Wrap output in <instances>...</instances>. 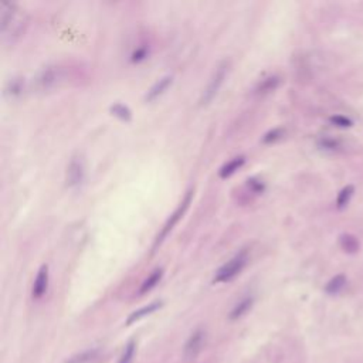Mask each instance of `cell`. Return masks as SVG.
<instances>
[{
    "label": "cell",
    "instance_id": "6da1fadb",
    "mask_svg": "<svg viewBox=\"0 0 363 363\" xmlns=\"http://www.w3.org/2000/svg\"><path fill=\"white\" fill-rule=\"evenodd\" d=\"M24 13L18 9L16 3L3 1L1 3V18H0V30L3 41L13 43L23 34L26 27Z\"/></svg>",
    "mask_w": 363,
    "mask_h": 363
},
{
    "label": "cell",
    "instance_id": "7a4b0ae2",
    "mask_svg": "<svg viewBox=\"0 0 363 363\" xmlns=\"http://www.w3.org/2000/svg\"><path fill=\"white\" fill-rule=\"evenodd\" d=\"M248 262V252L247 250H241L237 252L233 258H230L225 264H223L217 271L213 278L214 284H224L233 281L237 275L241 274V271L245 268Z\"/></svg>",
    "mask_w": 363,
    "mask_h": 363
},
{
    "label": "cell",
    "instance_id": "3957f363",
    "mask_svg": "<svg viewBox=\"0 0 363 363\" xmlns=\"http://www.w3.org/2000/svg\"><path fill=\"white\" fill-rule=\"evenodd\" d=\"M191 200H193V190L189 189V190L186 191V194L183 196L180 204H179V206L176 207V210L170 214V217L166 220V223L163 224L162 230H160L159 234L156 235L155 242H153V247H152V251H156L157 247L164 241V238L172 233V230L176 227V224L180 221V218H182V217L184 216V213L187 211V208H189Z\"/></svg>",
    "mask_w": 363,
    "mask_h": 363
},
{
    "label": "cell",
    "instance_id": "277c9868",
    "mask_svg": "<svg viewBox=\"0 0 363 363\" xmlns=\"http://www.w3.org/2000/svg\"><path fill=\"white\" fill-rule=\"evenodd\" d=\"M227 74H228V61L224 60V61H221V62L216 67V69H214V72H213V75H211V78H210L207 86H206L204 91L201 92L200 105H208V104L217 96V94H218V91H220V88H221V85L224 84V79H225Z\"/></svg>",
    "mask_w": 363,
    "mask_h": 363
},
{
    "label": "cell",
    "instance_id": "5b68a950",
    "mask_svg": "<svg viewBox=\"0 0 363 363\" xmlns=\"http://www.w3.org/2000/svg\"><path fill=\"white\" fill-rule=\"evenodd\" d=\"M61 79V69L55 65H45L33 78L35 92H48L57 86Z\"/></svg>",
    "mask_w": 363,
    "mask_h": 363
},
{
    "label": "cell",
    "instance_id": "8992f818",
    "mask_svg": "<svg viewBox=\"0 0 363 363\" xmlns=\"http://www.w3.org/2000/svg\"><path fill=\"white\" fill-rule=\"evenodd\" d=\"M67 186L69 189H78L85 180V163L81 156H72L67 166Z\"/></svg>",
    "mask_w": 363,
    "mask_h": 363
},
{
    "label": "cell",
    "instance_id": "52a82bcc",
    "mask_svg": "<svg viewBox=\"0 0 363 363\" xmlns=\"http://www.w3.org/2000/svg\"><path fill=\"white\" fill-rule=\"evenodd\" d=\"M206 345V330L203 328H197L186 340L183 347V356L186 360H193L199 356Z\"/></svg>",
    "mask_w": 363,
    "mask_h": 363
},
{
    "label": "cell",
    "instance_id": "ba28073f",
    "mask_svg": "<svg viewBox=\"0 0 363 363\" xmlns=\"http://www.w3.org/2000/svg\"><path fill=\"white\" fill-rule=\"evenodd\" d=\"M48 289V265L43 264L35 275V279L33 282V289H31V295L34 299H40L45 295Z\"/></svg>",
    "mask_w": 363,
    "mask_h": 363
},
{
    "label": "cell",
    "instance_id": "9c48e42d",
    "mask_svg": "<svg viewBox=\"0 0 363 363\" xmlns=\"http://www.w3.org/2000/svg\"><path fill=\"white\" fill-rule=\"evenodd\" d=\"M173 82V77L172 75H164L162 78H159L146 92L145 95V102H153L155 99H157L160 95L164 94V91L172 85Z\"/></svg>",
    "mask_w": 363,
    "mask_h": 363
},
{
    "label": "cell",
    "instance_id": "30bf717a",
    "mask_svg": "<svg viewBox=\"0 0 363 363\" xmlns=\"http://www.w3.org/2000/svg\"><path fill=\"white\" fill-rule=\"evenodd\" d=\"M4 96L10 101H16L23 96L24 94V78L21 77H13L7 81L4 85Z\"/></svg>",
    "mask_w": 363,
    "mask_h": 363
},
{
    "label": "cell",
    "instance_id": "8fae6325",
    "mask_svg": "<svg viewBox=\"0 0 363 363\" xmlns=\"http://www.w3.org/2000/svg\"><path fill=\"white\" fill-rule=\"evenodd\" d=\"M162 305H163L162 301H155V302H150V303H147V305H145V306H142V308L133 311V312L128 316L126 325H132V323H135L136 320H139V319H142V318H145V316H147V315L156 312L157 309L162 308Z\"/></svg>",
    "mask_w": 363,
    "mask_h": 363
},
{
    "label": "cell",
    "instance_id": "7c38bea8",
    "mask_svg": "<svg viewBox=\"0 0 363 363\" xmlns=\"http://www.w3.org/2000/svg\"><path fill=\"white\" fill-rule=\"evenodd\" d=\"M254 305V298L252 296H244L242 299H240L234 308L231 309V312L228 313V319L230 320H237L240 318H242Z\"/></svg>",
    "mask_w": 363,
    "mask_h": 363
},
{
    "label": "cell",
    "instance_id": "4fadbf2b",
    "mask_svg": "<svg viewBox=\"0 0 363 363\" xmlns=\"http://www.w3.org/2000/svg\"><path fill=\"white\" fill-rule=\"evenodd\" d=\"M244 163H245V156H235L220 167L218 176L221 179H227V177L233 176L237 170H240L244 166Z\"/></svg>",
    "mask_w": 363,
    "mask_h": 363
},
{
    "label": "cell",
    "instance_id": "5bb4252c",
    "mask_svg": "<svg viewBox=\"0 0 363 363\" xmlns=\"http://www.w3.org/2000/svg\"><path fill=\"white\" fill-rule=\"evenodd\" d=\"M162 277H163V269L162 268H156V269H153L150 274H149V277L140 284V288H139V295H145V294H147V292H150L159 282H160V279H162Z\"/></svg>",
    "mask_w": 363,
    "mask_h": 363
},
{
    "label": "cell",
    "instance_id": "9a60e30c",
    "mask_svg": "<svg viewBox=\"0 0 363 363\" xmlns=\"http://www.w3.org/2000/svg\"><path fill=\"white\" fill-rule=\"evenodd\" d=\"M279 82H281V79H279V77H277V75L267 77V78L261 79V81L257 84V86H255V94H257V95H267V94L275 91V89L278 88Z\"/></svg>",
    "mask_w": 363,
    "mask_h": 363
},
{
    "label": "cell",
    "instance_id": "2e32d148",
    "mask_svg": "<svg viewBox=\"0 0 363 363\" xmlns=\"http://www.w3.org/2000/svg\"><path fill=\"white\" fill-rule=\"evenodd\" d=\"M99 350L92 347V349H86L81 353H77L74 356H71L65 363H89L91 360H94L98 356Z\"/></svg>",
    "mask_w": 363,
    "mask_h": 363
},
{
    "label": "cell",
    "instance_id": "e0dca14e",
    "mask_svg": "<svg viewBox=\"0 0 363 363\" xmlns=\"http://www.w3.org/2000/svg\"><path fill=\"white\" fill-rule=\"evenodd\" d=\"M109 111H111V113H112L113 116L119 118V119L123 121V122H129V121L132 119V112H130V109H129L126 105L121 104V102H116V104L111 105Z\"/></svg>",
    "mask_w": 363,
    "mask_h": 363
},
{
    "label": "cell",
    "instance_id": "ac0fdd59",
    "mask_svg": "<svg viewBox=\"0 0 363 363\" xmlns=\"http://www.w3.org/2000/svg\"><path fill=\"white\" fill-rule=\"evenodd\" d=\"M345 284H346V278H345L343 275H336V277H333V278L326 284L325 291H326L328 294H330V295H336V294H339V292L343 289Z\"/></svg>",
    "mask_w": 363,
    "mask_h": 363
},
{
    "label": "cell",
    "instance_id": "d6986e66",
    "mask_svg": "<svg viewBox=\"0 0 363 363\" xmlns=\"http://www.w3.org/2000/svg\"><path fill=\"white\" fill-rule=\"evenodd\" d=\"M340 245H342V248H343L346 252H354V251H357V248H359L357 240H356L354 237L349 235V234L342 235V238H340Z\"/></svg>",
    "mask_w": 363,
    "mask_h": 363
},
{
    "label": "cell",
    "instance_id": "ffe728a7",
    "mask_svg": "<svg viewBox=\"0 0 363 363\" xmlns=\"http://www.w3.org/2000/svg\"><path fill=\"white\" fill-rule=\"evenodd\" d=\"M135 352H136V343H135V340H129L128 345L125 346V350L118 363H132Z\"/></svg>",
    "mask_w": 363,
    "mask_h": 363
},
{
    "label": "cell",
    "instance_id": "44dd1931",
    "mask_svg": "<svg viewBox=\"0 0 363 363\" xmlns=\"http://www.w3.org/2000/svg\"><path fill=\"white\" fill-rule=\"evenodd\" d=\"M285 130L282 128H274L271 130H268L264 136H262V142L264 143H274L277 140H279L284 136Z\"/></svg>",
    "mask_w": 363,
    "mask_h": 363
},
{
    "label": "cell",
    "instance_id": "7402d4cb",
    "mask_svg": "<svg viewBox=\"0 0 363 363\" xmlns=\"http://www.w3.org/2000/svg\"><path fill=\"white\" fill-rule=\"evenodd\" d=\"M352 196H353V187H352V186L345 187V189L339 193V196H337V200H336L337 208H343V207L349 203V200H350Z\"/></svg>",
    "mask_w": 363,
    "mask_h": 363
},
{
    "label": "cell",
    "instance_id": "603a6c76",
    "mask_svg": "<svg viewBox=\"0 0 363 363\" xmlns=\"http://www.w3.org/2000/svg\"><path fill=\"white\" fill-rule=\"evenodd\" d=\"M247 186H248L250 191L254 193V194H261V193H264V190H265L264 182H261V180H258V179H255V177H250V179L247 180Z\"/></svg>",
    "mask_w": 363,
    "mask_h": 363
},
{
    "label": "cell",
    "instance_id": "cb8c5ba5",
    "mask_svg": "<svg viewBox=\"0 0 363 363\" xmlns=\"http://www.w3.org/2000/svg\"><path fill=\"white\" fill-rule=\"evenodd\" d=\"M147 55H149V50H147V47L142 45V47H138V48L132 52V55H130V61H132V62H142L143 60H146V58H147Z\"/></svg>",
    "mask_w": 363,
    "mask_h": 363
},
{
    "label": "cell",
    "instance_id": "d4e9b609",
    "mask_svg": "<svg viewBox=\"0 0 363 363\" xmlns=\"http://www.w3.org/2000/svg\"><path fill=\"white\" fill-rule=\"evenodd\" d=\"M332 122L335 125H339V126H349V123H350L346 118H342V116H333Z\"/></svg>",
    "mask_w": 363,
    "mask_h": 363
}]
</instances>
